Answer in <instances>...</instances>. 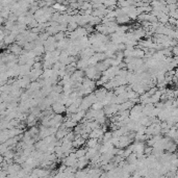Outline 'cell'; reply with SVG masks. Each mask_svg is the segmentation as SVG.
Here are the masks:
<instances>
[{
	"instance_id": "obj_1",
	"label": "cell",
	"mask_w": 178,
	"mask_h": 178,
	"mask_svg": "<svg viewBox=\"0 0 178 178\" xmlns=\"http://www.w3.org/2000/svg\"><path fill=\"white\" fill-rule=\"evenodd\" d=\"M51 109L55 114H63L64 112H66L67 107L65 104L60 103V101H56V102H53L51 104Z\"/></svg>"
},
{
	"instance_id": "obj_2",
	"label": "cell",
	"mask_w": 178,
	"mask_h": 178,
	"mask_svg": "<svg viewBox=\"0 0 178 178\" xmlns=\"http://www.w3.org/2000/svg\"><path fill=\"white\" fill-rule=\"evenodd\" d=\"M106 93H107V90H106L105 88H103V87L94 90V94H95V96L97 97V100H98V101H102V100L104 99V97H105Z\"/></svg>"
},
{
	"instance_id": "obj_3",
	"label": "cell",
	"mask_w": 178,
	"mask_h": 178,
	"mask_svg": "<svg viewBox=\"0 0 178 178\" xmlns=\"http://www.w3.org/2000/svg\"><path fill=\"white\" fill-rule=\"evenodd\" d=\"M9 51L12 52L13 54L20 55L22 52V47L19 44H13L12 46H9Z\"/></svg>"
},
{
	"instance_id": "obj_4",
	"label": "cell",
	"mask_w": 178,
	"mask_h": 178,
	"mask_svg": "<svg viewBox=\"0 0 178 178\" xmlns=\"http://www.w3.org/2000/svg\"><path fill=\"white\" fill-rule=\"evenodd\" d=\"M85 152H87V148H83V147H79V148H77L75 151H74V153H75V155H76L77 158L85 156Z\"/></svg>"
}]
</instances>
